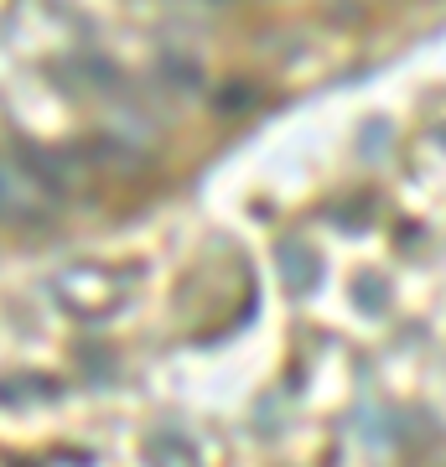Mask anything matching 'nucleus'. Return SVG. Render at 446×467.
I'll return each mask as SVG.
<instances>
[{
	"label": "nucleus",
	"instance_id": "nucleus-1",
	"mask_svg": "<svg viewBox=\"0 0 446 467\" xmlns=\"http://www.w3.org/2000/svg\"><path fill=\"white\" fill-rule=\"evenodd\" d=\"M57 208V192L42 171H26L16 161H0V218L11 223H47Z\"/></svg>",
	"mask_w": 446,
	"mask_h": 467
},
{
	"label": "nucleus",
	"instance_id": "nucleus-2",
	"mask_svg": "<svg viewBox=\"0 0 446 467\" xmlns=\"http://www.w3.org/2000/svg\"><path fill=\"white\" fill-rule=\"evenodd\" d=\"M52 291H57V301H63L73 317H109L119 306V296H125V281L119 275H109V270H67V275H57L52 281Z\"/></svg>",
	"mask_w": 446,
	"mask_h": 467
}]
</instances>
